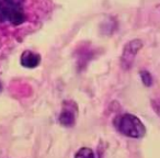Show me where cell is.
Instances as JSON below:
<instances>
[{
	"instance_id": "5b68a950",
	"label": "cell",
	"mask_w": 160,
	"mask_h": 158,
	"mask_svg": "<svg viewBox=\"0 0 160 158\" xmlns=\"http://www.w3.org/2000/svg\"><path fill=\"white\" fill-rule=\"evenodd\" d=\"M73 158H96V154L90 147H81L76 151Z\"/></svg>"
},
{
	"instance_id": "3957f363",
	"label": "cell",
	"mask_w": 160,
	"mask_h": 158,
	"mask_svg": "<svg viewBox=\"0 0 160 158\" xmlns=\"http://www.w3.org/2000/svg\"><path fill=\"white\" fill-rule=\"evenodd\" d=\"M21 65L25 68L33 69L41 64V55L32 51H24L20 58Z\"/></svg>"
},
{
	"instance_id": "6da1fadb",
	"label": "cell",
	"mask_w": 160,
	"mask_h": 158,
	"mask_svg": "<svg viewBox=\"0 0 160 158\" xmlns=\"http://www.w3.org/2000/svg\"><path fill=\"white\" fill-rule=\"evenodd\" d=\"M115 127L122 135L138 140L146 134V127L139 118L131 113H124L115 119Z\"/></svg>"
},
{
	"instance_id": "7a4b0ae2",
	"label": "cell",
	"mask_w": 160,
	"mask_h": 158,
	"mask_svg": "<svg viewBox=\"0 0 160 158\" xmlns=\"http://www.w3.org/2000/svg\"><path fill=\"white\" fill-rule=\"evenodd\" d=\"M142 40H132L128 43H126V45L124 46L122 52V56H121V66L125 70L131 69V67L133 66V63L135 60V57L137 55V53L140 51V48L142 47Z\"/></svg>"
},
{
	"instance_id": "ba28073f",
	"label": "cell",
	"mask_w": 160,
	"mask_h": 158,
	"mask_svg": "<svg viewBox=\"0 0 160 158\" xmlns=\"http://www.w3.org/2000/svg\"><path fill=\"white\" fill-rule=\"evenodd\" d=\"M152 108L155 110V112L158 114V116L160 118V100H156L152 102Z\"/></svg>"
},
{
	"instance_id": "52a82bcc",
	"label": "cell",
	"mask_w": 160,
	"mask_h": 158,
	"mask_svg": "<svg viewBox=\"0 0 160 158\" xmlns=\"http://www.w3.org/2000/svg\"><path fill=\"white\" fill-rule=\"evenodd\" d=\"M2 1L9 6H13V7H21V5L24 3V0H2Z\"/></svg>"
},
{
	"instance_id": "8992f818",
	"label": "cell",
	"mask_w": 160,
	"mask_h": 158,
	"mask_svg": "<svg viewBox=\"0 0 160 158\" xmlns=\"http://www.w3.org/2000/svg\"><path fill=\"white\" fill-rule=\"evenodd\" d=\"M140 79H142V83L144 84V86L146 87H150L152 85V76L150 75V73L147 70H142L139 73Z\"/></svg>"
},
{
	"instance_id": "9c48e42d",
	"label": "cell",
	"mask_w": 160,
	"mask_h": 158,
	"mask_svg": "<svg viewBox=\"0 0 160 158\" xmlns=\"http://www.w3.org/2000/svg\"><path fill=\"white\" fill-rule=\"evenodd\" d=\"M1 89H2V86H1V84H0V91H1Z\"/></svg>"
},
{
	"instance_id": "277c9868",
	"label": "cell",
	"mask_w": 160,
	"mask_h": 158,
	"mask_svg": "<svg viewBox=\"0 0 160 158\" xmlns=\"http://www.w3.org/2000/svg\"><path fill=\"white\" fill-rule=\"evenodd\" d=\"M59 123L65 127H71L75 125L76 122V111H73L72 107L65 105L64 109L62 110L58 118Z\"/></svg>"
}]
</instances>
